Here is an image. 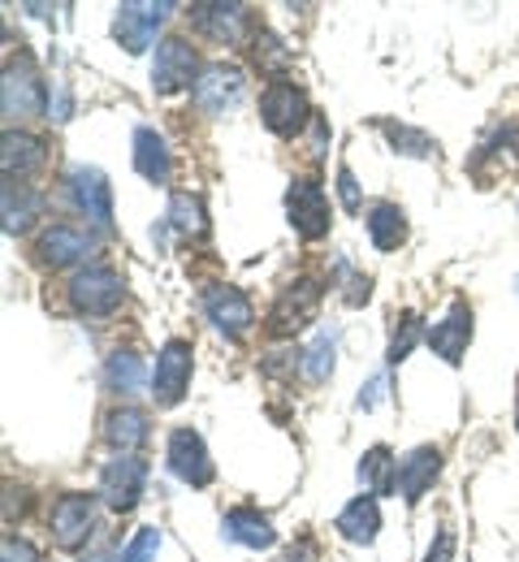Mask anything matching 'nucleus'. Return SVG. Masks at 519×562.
Returning <instances> with one entry per match:
<instances>
[{
	"mask_svg": "<svg viewBox=\"0 0 519 562\" xmlns=\"http://www.w3.org/2000/svg\"><path fill=\"white\" fill-rule=\"evenodd\" d=\"M516 428H519V403H516Z\"/></svg>",
	"mask_w": 519,
	"mask_h": 562,
	"instance_id": "obj_37",
	"label": "nucleus"
},
{
	"mask_svg": "<svg viewBox=\"0 0 519 562\" xmlns=\"http://www.w3.org/2000/svg\"><path fill=\"white\" fill-rule=\"evenodd\" d=\"M151 437V420L148 412L139 407H117L104 416V441L117 450V454H135L139 446H148Z\"/></svg>",
	"mask_w": 519,
	"mask_h": 562,
	"instance_id": "obj_22",
	"label": "nucleus"
},
{
	"mask_svg": "<svg viewBox=\"0 0 519 562\" xmlns=\"http://www.w3.org/2000/svg\"><path fill=\"white\" fill-rule=\"evenodd\" d=\"M420 338H429V334H425V325H420V312H411V307H407V312H398V321H394V338H390V351H385V363H390V368H398L407 355L416 351V342H420Z\"/></svg>",
	"mask_w": 519,
	"mask_h": 562,
	"instance_id": "obj_30",
	"label": "nucleus"
},
{
	"mask_svg": "<svg viewBox=\"0 0 519 562\" xmlns=\"http://www.w3.org/2000/svg\"><path fill=\"white\" fill-rule=\"evenodd\" d=\"M95 247V234L75 221H53L40 238H35V256L44 269H70L78 260H87Z\"/></svg>",
	"mask_w": 519,
	"mask_h": 562,
	"instance_id": "obj_12",
	"label": "nucleus"
},
{
	"mask_svg": "<svg viewBox=\"0 0 519 562\" xmlns=\"http://www.w3.org/2000/svg\"><path fill=\"white\" fill-rule=\"evenodd\" d=\"M278 562H316V546H312V541H298V546H291Z\"/></svg>",
	"mask_w": 519,
	"mask_h": 562,
	"instance_id": "obj_36",
	"label": "nucleus"
},
{
	"mask_svg": "<svg viewBox=\"0 0 519 562\" xmlns=\"http://www.w3.org/2000/svg\"><path fill=\"white\" fill-rule=\"evenodd\" d=\"M104 381H109V390L113 394H139L144 390V359L135 351H113L109 355V363H104Z\"/></svg>",
	"mask_w": 519,
	"mask_h": 562,
	"instance_id": "obj_28",
	"label": "nucleus"
},
{
	"mask_svg": "<svg viewBox=\"0 0 519 562\" xmlns=\"http://www.w3.org/2000/svg\"><path fill=\"white\" fill-rule=\"evenodd\" d=\"M242 91H247V74L238 70V66H229V61H213V66H204L200 82L191 87L195 109H200V113H208V117H225L229 109H238Z\"/></svg>",
	"mask_w": 519,
	"mask_h": 562,
	"instance_id": "obj_11",
	"label": "nucleus"
},
{
	"mask_svg": "<svg viewBox=\"0 0 519 562\" xmlns=\"http://www.w3.org/2000/svg\"><path fill=\"white\" fill-rule=\"evenodd\" d=\"M364 225H369V238L376 251H398L407 243V212L398 209V204H390V200L372 204Z\"/></svg>",
	"mask_w": 519,
	"mask_h": 562,
	"instance_id": "obj_25",
	"label": "nucleus"
},
{
	"mask_svg": "<svg viewBox=\"0 0 519 562\" xmlns=\"http://www.w3.org/2000/svg\"><path fill=\"white\" fill-rule=\"evenodd\" d=\"M156 550H160V528H139L135 541L117 554V562H151L156 559Z\"/></svg>",
	"mask_w": 519,
	"mask_h": 562,
	"instance_id": "obj_32",
	"label": "nucleus"
},
{
	"mask_svg": "<svg viewBox=\"0 0 519 562\" xmlns=\"http://www.w3.org/2000/svg\"><path fill=\"white\" fill-rule=\"evenodd\" d=\"M66 195L95 229H113V187L95 165H70L66 173Z\"/></svg>",
	"mask_w": 519,
	"mask_h": 562,
	"instance_id": "obj_9",
	"label": "nucleus"
},
{
	"mask_svg": "<svg viewBox=\"0 0 519 562\" xmlns=\"http://www.w3.org/2000/svg\"><path fill=\"white\" fill-rule=\"evenodd\" d=\"M376 131L385 135V143H390L394 151H403V156H416V160L438 156V139L425 135V131H416V126H407V122H390V117H381Z\"/></svg>",
	"mask_w": 519,
	"mask_h": 562,
	"instance_id": "obj_27",
	"label": "nucleus"
},
{
	"mask_svg": "<svg viewBox=\"0 0 519 562\" xmlns=\"http://www.w3.org/2000/svg\"><path fill=\"white\" fill-rule=\"evenodd\" d=\"M200 74H204V66H200V53L191 48V40L169 35V40L156 44V57H151V87H156V95H178V91L195 87Z\"/></svg>",
	"mask_w": 519,
	"mask_h": 562,
	"instance_id": "obj_5",
	"label": "nucleus"
},
{
	"mask_svg": "<svg viewBox=\"0 0 519 562\" xmlns=\"http://www.w3.org/2000/svg\"><path fill=\"white\" fill-rule=\"evenodd\" d=\"M0 109H4L9 131H13V122H35V117L53 113V104H48V82L40 78V70H35L31 61L4 66V82H0Z\"/></svg>",
	"mask_w": 519,
	"mask_h": 562,
	"instance_id": "obj_1",
	"label": "nucleus"
},
{
	"mask_svg": "<svg viewBox=\"0 0 519 562\" xmlns=\"http://www.w3.org/2000/svg\"><path fill=\"white\" fill-rule=\"evenodd\" d=\"M334 528H338L351 546H372L376 532H381V506H376V497H372V493H360L356 502H347V510L338 515Z\"/></svg>",
	"mask_w": 519,
	"mask_h": 562,
	"instance_id": "obj_24",
	"label": "nucleus"
},
{
	"mask_svg": "<svg viewBox=\"0 0 519 562\" xmlns=\"http://www.w3.org/2000/svg\"><path fill=\"white\" fill-rule=\"evenodd\" d=\"M66 294H70V307L78 316H113L126 299V285L109 265H87L70 278Z\"/></svg>",
	"mask_w": 519,
	"mask_h": 562,
	"instance_id": "obj_4",
	"label": "nucleus"
},
{
	"mask_svg": "<svg viewBox=\"0 0 519 562\" xmlns=\"http://www.w3.org/2000/svg\"><path fill=\"white\" fill-rule=\"evenodd\" d=\"M338 200H342V209L351 212V216L364 212V195H360V182H356L351 165H338Z\"/></svg>",
	"mask_w": 519,
	"mask_h": 562,
	"instance_id": "obj_33",
	"label": "nucleus"
},
{
	"mask_svg": "<svg viewBox=\"0 0 519 562\" xmlns=\"http://www.w3.org/2000/svg\"><path fill=\"white\" fill-rule=\"evenodd\" d=\"M204 316L217 325V334L234 338V342L247 338L256 325V307L238 285H208L204 290Z\"/></svg>",
	"mask_w": 519,
	"mask_h": 562,
	"instance_id": "obj_14",
	"label": "nucleus"
},
{
	"mask_svg": "<svg viewBox=\"0 0 519 562\" xmlns=\"http://www.w3.org/2000/svg\"><path fill=\"white\" fill-rule=\"evenodd\" d=\"M429 351L445 359L450 368H459L463 363V351H467V342H472V307L463 303V299H454L450 307H445V316L438 325H429Z\"/></svg>",
	"mask_w": 519,
	"mask_h": 562,
	"instance_id": "obj_17",
	"label": "nucleus"
},
{
	"mask_svg": "<svg viewBox=\"0 0 519 562\" xmlns=\"http://www.w3.org/2000/svg\"><path fill=\"white\" fill-rule=\"evenodd\" d=\"M312 109H307V95L303 87L291 78H273L264 91H260V122L264 131H273L278 139H295L303 126H312Z\"/></svg>",
	"mask_w": 519,
	"mask_h": 562,
	"instance_id": "obj_2",
	"label": "nucleus"
},
{
	"mask_svg": "<svg viewBox=\"0 0 519 562\" xmlns=\"http://www.w3.org/2000/svg\"><path fill=\"white\" fill-rule=\"evenodd\" d=\"M334 351H338V329H320L316 334V342L303 351V376L307 381H325L329 372H334Z\"/></svg>",
	"mask_w": 519,
	"mask_h": 562,
	"instance_id": "obj_31",
	"label": "nucleus"
},
{
	"mask_svg": "<svg viewBox=\"0 0 519 562\" xmlns=\"http://www.w3.org/2000/svg\"><path fill=\"white\" fill-rule=\"evenodd\" d=\"M286 221L298 238L316 243L329 234V195L316 178H295L286 191Z\"/></svg>",
	"mask_w": 519,
	"mask_h": 562,
	"instance_id": "obj_10",
	"label": "nucleus"
},
{
	"mask_svg": "<svg viewBox=\"0 0 519 562\" xmlns=\"http://www.w3.org/2000/svg\"><path fill=\"white\" fill-rule=\"evenodd\" d=\"M165 463H169V472H173L182 485H191V490H208L213 476H217L213 454H208V446H204V437H200L195 428H173V432H169Z\"/></svg>",
	"mask_w": 519,
	"mask_h": 562,
	"instance_id": "obj_8",
	"label": "nucleus"
},
{
	"mask_svg": "<svg viewBox=\"0 0 519 562\" xmlns=\"http://www.w3.org/2000/svg\"><path fill=\"white\" fill-rule=\"evenodd\" d=\"M442 476V450L438 446H416L398 459V493L407 506H416L425 493L433 490V481Z\"/></svg>",
	"mask_w": 519,
	"mask_h": 562,
	"instance_id": "obj_18",
	"label": "nucleus"
},
{
	"mask_svg": "<svg viewBox=\"0 0 519 562\" xmlns=\"http://www.w3.org/2000/svg\"><path fill=\"white\" fill-rule=\"evenodd\" d=\"M516 290H519V278H516Z\"/></svg>",
	"mask_w": 519,
	"mask_h": 562,
	"instance_id": "obj_38",
	"label": "nucleus"
},
{
	"mask_svg": "<svg viewBox=\"0 0 519 562\" xmlns=\"http://www.w3.org/2000/svg\"><path fill=\"white\" fill-rule=\"evenodd\" d=\"M360 485L372 497H390L398 493V459L390 446H372L369 454L360 459Z\"/></svg>",
	"mask_w": 519,
	"mask_h": 562,
	"instance_id": "obj_26",
	"label": "nucleus"
},
{
	"mask_svg": "<svg viewBox=\"0 0 519 562\" xmlns=\"http://www.w3.org/2000/svg\"><path fill=\"white\" fill-rule=\"evenodd\" d=\"M169 13H173L169 0H126V4H117L113 35H117V44L131 57H139V53H148L151 44H156V31L165 26Z\"/></svg>",
	"mask_w": 519,
	"mask_h": 562,
	"instance_id": "obj_6",
	"label": "nucleus"
},
{
	"mask_svg": "<svg viewBox=\"0 0 519 562\" xmlns=\"http://www.w3.org/2000/svg\"><path fill=\"white\" fill-rule=\"evenodd\" d=\"M191 368H195V347L187 338H169L160 351H156V368H151L148 385L156 407H178L191 390Z\"/></svg>",
	"mask_w": 519,
	"mask_h": 562,
	"instance_id": "obj_3",
	"label": "nucleus"
},
{
	"mask_svg": "<svg viewBox=\"0 0 519 562\" xmlns=\"http://www.w3.org/2000/svg\"><path fill=\"white\" fill-rule=\"evenodd\" d=\"M316 307H320V285L307 278L291 281V285L278 294L273 312H269V329H273L278 338H291V334H298L303 325L316 321Z\"/></svg>",
	"mask_w": 519,
	"mask_h": 562,
	"instance_id": "obj_15",
	"label": "nucleus"
},
{
	"mask_svg": "<svg viewBox=\"0 0 519 562\" xmlns=\"http://www.w3.org/2000/svg\"><path fill=\"white\" fill-rule=\"evenodd\" d=\"M222 537L225 541H234V546H242V550H269V546L278 541L273 524H269L260 510H251V506H234V510L225 515Z\"/></svg>",
	"mask_w": 519,
	"mask_h": 562,
	"instance_id": "obj_21",
	"label": "nucleus"
},
{
	"mask_svg": "<svg viewBox=\"0 0 519 562\" xmlns=\"http://www.w3.org/2000/svg\"><path fill=\"white\" fill-rule=\"evenodd\" d=\"M4 562H35V550L26 546V541H4Z\"/></svg>",
	"mask_w": 519,
	"mask_h": 562,
	"instance_id": "obj_35",
	"label": "nucleus"
},
{
	"mask_svg": "<svg viewBox=\"0 0 519 562\" xmlns=\"http://www.w3.org/2000/svg\"><path fill=\"white\" fill-rule=\"evenodd\" d=\"M144 490H148V463L139 454H113L104 463V472H100V497H104L109 510H117V515L135 510Z\"/></svg>",
	"mask_w": 519,
	"mask_h": 562,
	"instance_id": "obj_7",
	"label": "nucleus"
},
{
	"mask_svg": "<svg viewBox=\"0 0 519 562\" xmlns=\"http://www.w3.org/2000/svg\"><path fill=\"white\" fill-rule=\"evenodd\" d=\"M191 22H195V31L208 35L213 44L234 48V44H242L251 13H247V4H238V0H229V4H225V0H200V4H191Z\"/></svg>",
	"mask_w": 519,
	"mask_h": 562,
	"instance_id": "obj_13",
	"label": "nucleus"
},
{
	"mask_svg": "<svg viewBox=\"0 0 519 562\" xmlns=\"http://www.w3.org/2000/svg\"><path fill=\"white\" fill-rule=\"evenodd\" d=\"M95 532V497L91 493H66L53 506V541L61 550L87 546V537Z\"/></svg>",
	"mask_w": 519,
	"mask_h": 562,
	"instance_id": "obj_16",
	"label": "nucleus"
},
{
	"mask_svg": "<svg viewBox=\"0 0 519 562\" xmlns=\"http://www.w3.org/2000/svg\"><path fill=\"white\" fill-rule=\"evenodd\" d=\"M135 169L139 178H148L151 187H165L169 173H173V156H169V143L156 126H139L135 131Z\"/></svg>",
	"mask_w": 519,
	"mask_h": 562,
	"instance_id": "obj_23",
	"label": "nucleus"
},
{
	"mask_svg": "<svg viewBox=\"0 0 519 562\" xmlns=\"http://www.w3.org/2000/svg\"><path fill=\"white\" fill-rule=\"evenodd\" d=\"M0 212H4V234H26V229L44 216V191H35L31 182H13V178H4Z\"/></svg>",
	"mask_w": 519,
	"mask_h": 562,
	"instance_id": "obj_20",
	"label": "nucleus"
},
{
	"mask_svg": "<svg viewBox=\"0 0 519 562\" xmlns=\"http://www.w3.org/2000/svg\"><path fill=\"white\" fill-rule=\"evenodd\" d=\"M44 165H48L44 139H35V135H26V131H4V139H0V169H4V178L26 182V178L40 173Z\"/></svg>",
	"mask_w": 519,
	"mask_h": 562,
	"instance_id": "obj_19",
	"label": "nucleus"
},
{
	"mask_svg": "<svg viewBox=\"0 0 519 562\" xmlns=\"http://www.w3.org/2000/svg\"><path fill=\"white\" fill-rule=\"evenodd\" d=\"M182 238H204L208 234V216H204V204H200V195H173V204H169V216H165Z\"/></svg>",
	"mask_w": 519,
	"mask_h": 562,
	"instance_id": "obj_29",
	"label": "nucleus"
},
{
	"mask_svg": "<svg viewBox=\"0 0 519 562\" xmlns=\"http://www.w3.org/2000/svg\"><path fill=\"white\" fill-rule=\"evenodd\" d=\"M450 559H454V528L442 524L438 537H433V546H429V554H425V562H450Z\"/></svg>",
	"mask_w": 519,
	"mask_h": 562,
	"instance_id": "obj_34",
	"label": "nucleus"
}]
</instances>
